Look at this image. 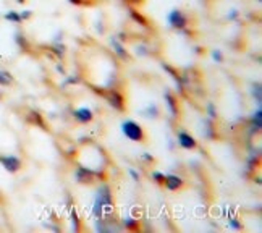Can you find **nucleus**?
Segmentation results:
<instances>
[{
  "mask_svg": "<svg viewBox=\"0 0 262 233\" xmlns=\"http://www.w3.org/2000/svg\"><path fill=\"white\" fill-rule=\"evenodd\" d=\"M212 58L215 60V62H222V60H224V57H222V54H220V50H214L212 52Z\"/></svg>",
  "mask_w": 262,
  "mask_h": 233,
  "instance_id": "nucleus-21",
  "label": "nucleus"
},
{
  "mask_svg": "<svg viewBox=\"0 0 262 233\" xmlns=\"http://www.w3.org/2000/svg\"><path fill=\"white\" fill-rule=\"evenodd\" d=\"M207 112H209L210 118H215V117H217V112H215V109H214V104H209V105H207Z\"/></svg>",
  "mask_w": 262,
  "mask_h": 233,
  "instance_id": "nucleus-20",
  "label": "nucleus"
},
{
  "mask_svg": "<svg viewBox=\"0 0 262 233\" xmlns=\"http://www.w3.org/2000/svg\"><path fill=\"white\" fill-rule=\"evenodd\" d=\"M131 15H133V16H135V19H138V22H139L141 25H144V23H146V22H144V19H143V18H141L139 15H136V12H131Z\"/></svg>",
  "mask_w": 262,
  "mask_h": 233,
  "instance_id": "nucleus-26",
  "label": "nucleus"
},
{
  "mask_svg": "<svg viewBox=\"0 0 262 233\" xmlns=\"http://www.w3.org/2000/svg\"><path fill=\"white\" fill-rule=\"evenodd\" d=\"M128 172H129V175H131V177H133V180H135V181H138V180H139V175L136 174V172H135L133 168H129Z\"/></svg>",
  "mask_w": 262,
  "mask_h": 233,
  "instance_id": "nucleus-25",
  "label": "nucleus"
},
{
  "mask_svg": "<svg viewBox=\"0 0 262 233\" xmlns=\"http://www.w3.org/2000/svg\"><path fill=\"white\" fill-rule=\"evenodd\" d=\"M4 18L7 19L8 23H15V25L23 23L21 15H19V12H16V10H8L7 13H4Z\"/></svg>",
  "mask_w": 262,
  "mask_h": 233,
  "instance_id": "nucleus-10",
  "label": "nucleus"
},
{
  "mask_svg": "<svg viewBox=\"0 0 262 233\" xmlns=\"http://www.w3.org/2000/svg\"><path fill=\"white\" fill-rule=\"evenodd\" d=\"M152 178L157 181V183H164V181H165V175H164V174H160V172H154V174H152Z\"/></svg>",
  "mask_w": 262,
  "mask_h": 233,
  "instance_id": "nucleus-18",
  "label": "nucleus"
},
{
  "mask_svg": "<svg viewBox=\"0 0 262 233\" xmlns=\"http://www.w3.org/2000/svg\"><path fill=\"white\" fill-rule=\"evenodd\" d=\"M19 15H21V19H23V22H25V19L31 18L33 12H31V10H25V12H19Z\"/></svg>",
  "mask_w": 262,
  "mask_h": 233,
  "instance_id": "nucleus-22",
  "label": "nucleus"
},
{
  "mask_svg": "<svg viewBox=\"0 0 262 233\" xmlns=\"http://www.w3.org/2000/svg\"><path fill=\"white\" fill-rule=\"evenodd\" d=\"M144 114H147V115H152V117H157L159 110H157V107L152 104V105H149V107L146 109V112H144Z\"/></svg>",
  "mask_w": 262,
  "mask_h": 233,
  "instance_id": "nucleus-17",
  "label": "nucleus"
},
{
  "mask_svg": "<svg viewBox=\"0 0 262 233\" xmlns=\"http://www.w3.org/2000/svg\"><path fill=\"white\" fill-rule=\"evenodd\" d=\"M75 177H76V180L79 181V183H91V181H93V178L96 177V172L89 170V168H84V167H79L76 170Z\"/></svg>",
  "mask_w": 262,
  "mask_h": 233,
  "instance_id": "nucleus-5",
  "label": "nucleus"
},
{
  "mask_svg": "<svg viewBox=\"0 0 262 233\" xmlns=\"http://www.w3.org/2000/svg\"><path fill=\"white\" fill-rule=\"evenodd\" d=\"M167 19H168L170 26L178 28V29H183V28H186V25H188V18L185 16V13H183V12H180V10H177V8H173L172 12L168 13Z\"/></svg>",
  "mask_w": 262,
  "mask_h": 233,
  "instance_id": "nucleus-4",
  "label": "nucleus"
},
{
  "mask_svg": "<svg viewBox=\"0 0 262 233\" xmlns=\"http://www.w3.org/2000/svg\"><path fill=\"white\" fill-rule=\"evenodd\" d=\"M165 100L168 102L167 105H168V109H170V112H172V115H177L178 110H177V105H175V100H173V97L170 96L168 93H165Z\"/></svg>",
  "mask_w": 262,
  "mask_h": 233,
  "instance_id": "nucleus-13",
  "label": "nucleus"
},
{
  "mask_svg": "<svg viewBox=\"0 0 262 233\" xmlns=\"http://www.w3.org/2000/svg\"><path fill=\"white\" fill-rule=\"evenodd\" d=\"M123 225H125L126 228H135V227H138V220L128 217V219H125V220H123Z\"/></svg>",
  "mask_w": 262,
  "mask_h": 233,
  "instance_id": "nucleus-16",
  "label": "nucleus"
},
{
  "mask_svg": "<svg viewBox=\"0 0 262 233\" xmlns=\"http://www.w3.org/2000/svg\"><path fill=\"white\" fill-rule=\"evenodd\" d=\"M70 4H76V5H79V4H81V0H70Z\"/></svg>",
  "mask_w": 262,
  "mask_h": 233,
  "instance_id": "nucleus-29",
  "label": "nucleus"
},
{
  "mask_svg": "<svg viewBox=\"0 0 262 233\" xmlns=\"http://www.w3.org/2000/svg\"><path fill=\"white\" fill-rule=\"evenodd\" d=\"M13 83V76L7 70L0 68V86H10Z\"/></svg>",
  "mask_w": 262,
  "mask_h": 233,
  "instance_id": "nucleus-11",
  "label": "nucleus"
},
{
  "mask_svg": "<svg viewBox=\"0 0 262 233\" xmlns=\"http://www.w3.org/2000/svg\"><path fill=\"white\" fill-rule=\"evenodd\" d=\"M75 117H76L78 121H83V123H86V121L93 120V112H91V110L86 109V107H81V109L75 110Z\"/></svg>",
  "mask_w": 262,
  "mask_h": 233,
  "instance_id": "nucleus-9",
  "label": "nucleus"
},
{
  "mask_svg": "<svg viewBox=\"0 0 262 233\" xmlns=\"http://www.w3.org/2000/svg\"><path fill=\"white\" fill-rule=\"evenodd\" d=\"M0 164L10 174H16L19 167H21V160L12 154H0Z\"/></svg>",
  "mask_w": 262,
  "mask_h": 233,
  "instance_id": "nucleus-3",
  "label": "nucleus"
},
{
  "mask_svg": "<svg viewBox=\"0 0 262 233\" xmlns=\"http://www.w3.org/2000/svg\"><path fill=\"white\" fill-rule=\"evenodd\" d=\"M131 2H138V0H131Z\"/></svg>",
  "mask_w": 262,
  "mask_h": 233,
  "instance_id": "nucleus-31",
  "label": "nucleus"
},
{
  "mask_svg": "<svg viewBox=\"0 0 262 233\" xmlns=\"http://www.w3.org/2000/svg\"><path fill=\"white\" fill-rule=\"evenodd\" d=\"M239 16V13L236 12V10H233V12H230V15H228V19H236Z\"/></svg>",
  "mask_w": 262,
  "mask_h": 233,
  "instance_id": "nucleus-24",
  "label": "nucleus"
},
{
  "mask_svg": "<svg viewBox=\"0 0 262 233\" xmlns=\"http://www.w3.org/2000/svg\"><path fill=\"white\" fill-rule=\"evenodd\" d=\"M122 131H123V135L131 141H143V138H144L143 128L133 120H125L122 123Z\"/></svg>",
  "mask_w": 262,
  "mask_h": 233,
  "instance_id": "nucleus-2",
  "label": "nucleus"
},
{
  "mask_svg": "<svg viewBox=\"0 0 262 233\" xmlns=\"http://www.w3.org/2000/svg\"><path fill=\"white\" fill-rule=\"evenodd\" d=\"M136 50H139V54H141V55H146V54H147V49H146V47H139V49L136 47Z\"/></svg>",
  "mask_w": 262,
  "mask_h": 233,
  "instance_id": "nucleus-27",
  "label": "nucleus"
},
{
  "mask_svg": "<svg viewBox=\"0 0 262 233\" xmlns=\"http://www.w3.org/2000/svg\"><path fill=\"white\" fill-rule=\"evenodd\" d=\"M164 183L167 185V188H168V189L175 191V189H178V188L183 186V180H181L180 177H177V175H167Z\"/></svg>",
  "mask_w": 262,
  "mask_h": 233,
  "instance_id": "nucleus-8",
  "label": "nucleus"
},
{
  "mask_svg": "<svg viewBox=\"0 0 262 233\" xmlns=\"http://www.w3.org/2000/svg\"><path fill=\"white\" fill-rule=\"evenodd\" d=\"M13 37H15V43L21 47V49H26V46H28V43H26V37L21 34V33H15L13 34Z\"/></svg>",
  "mask_w": 262,
  "mask_h": 233,
  "instance_id": "nucleus-14",
  "label": "nucleus"
},
{
  "mask_svg": "<svg viewBox=\"0 0 262 233\" xmlns=\"http://www.w3.org/2000/svg\"><path fill=\"white\" fill-rule=\"evenodd\" d=\"M107 100L110 102V105H114L115 109H118V110L123 109V97L120 96L117 91H110L107 94Z\"/></svg>",
  "mask_w": 262,
  "mask_h": 233,
  "instance_id": "nucleus-7",
  "label": "nucleus"
},
{
  "mask_svg": "<svg viewBox=\"0 0 262 233\" xmlns=\"http://www.w3.org/2000/svg\"><path fill=\"white\" fill-rule=\"evenodd\" d=\"M260 115H262V112H260V107L256 110V114L253 115V123H254V128L256 130H260Z\"/></svg>",
  "mask_w": 262,
  "mask_h": 233,
  "instance_id": "nucleus-15",
  "label": "nucleus"
},
{
  "mask_svg": "<svg viewBox=\"0 0 262 233\" xmlns=\"http://www.w3.org/2000/svg\"><path fill=\"white\" fill-rule=\"evenodd\" d=\"M15 2H18V4H25L26 0H15Z\"/></svg>",
  "mask_w": 262,
  "mask_h": 233,
  "instance_id": "nucleus-30",
  "label": "nucleus"
},
{
  "mask_svg": "<svg viewBox=\"0 0 262 233\" xmlns=\"http://www.w3.org/2000/svg\"><path fill=\"white\" fill-rule=\"evenodd\" d=\"M143 159H144V160H152V156L146 153V154H143Z\"/></svg>",
  "mask_w": 262,
  "mask_h": 233,
  "instance_id": "nucleus-28",
  "label": "nucleus"
},
{
  "mask_svg": "<svg viewBox=\"0 0 262 233\" xmlns=\"http://www.w3.org/2000/svg\"><path fill=\"white\" fill-rule=\"evenodd\" d=\"M230 225L233 227V228H241V225H239V222L236 220V219H231L230 220Z\"/></svg>",
  "mask_w": 262,
  "mask_h": 233,
  "instance_id": "nucleus-23",
  "label": "nucleus"
},
{
  "mask_svg": "<svg viewBox=\"0 0 262 233\" xmlns=\"http://www.w3.org/2000/svg\"><path fill=\"white\" fill-rule=\"evenodd\" d=\"M54 50H55V54L57 55H63V50H65V47L60 44L58 46V43H55V46H54Z\"/></svg>",
  "mask_w": 262,
  "mask_h": 233,
  "instance_id": "nucleus-19",
  "label": "nucleus"
},
{
  "mask_svg": "<svg viewBox=\"0 0 262 233\" xmlns=\"http://www.w3.org/2000/svg\"><path fill=\"white\" fill-rule=\"evenodd\" d=\"M112 209V196H110L108 186H100L97 191V199L94 202V216L100 217L104 210Z\"/></svg>",
  "mask_w": 262,
  "mask_h": 233,
  "instance_id": "nucleus-1",
  "label": "nucleus"
},
{
  "mask_svg": "<svg viewBox=\"0 0 262 233\" xmlns=\"http://www.w3.org/2000/svg\"><path fill=\"white\" fill-rule=\"evenodd\" d=\"M178 143L181 147H185V149H193L196 147V141L193 136H189L188 133H185V131H181V133L178 135Z\"/></svg>",
  "mask_w": 262,
  "mask_h": 233,
  "instance_id": "nucleus-6",
  "label": "nucleus"
},
{
  "mask_svg": "<svg viewBox=\"0 0 262 233\" xmlns=\"http://www.w3.org/2000/svg\"><path fill=\"white\" fill-rule=\"evenodd\" d=\"M0 97H2V94H0Z\"/></svg>",
  "mask_w": 262,
  "mask_h": 233,
  "instance_id": "nucleus-32",
  "label": "nucleus"
},
{
  "mask_svg": "<svg viewBox=\"0 0 262 233\" xmlns=\"http://www.w3.org/2000/svg\"><path fill=\"white\" fill-rule=\"evenodd\" d=\"M110 44H112V47L115 49V52H117V55L118 57H126V50L123 49V46L118 43L117 40V37H112L110 39Z\"/></svg>",
  "mask_w": 262,
  "mask_h": 233,
  "instance_id": "nucleus-12",
  "label": "nucleus"
}]
</instances>
